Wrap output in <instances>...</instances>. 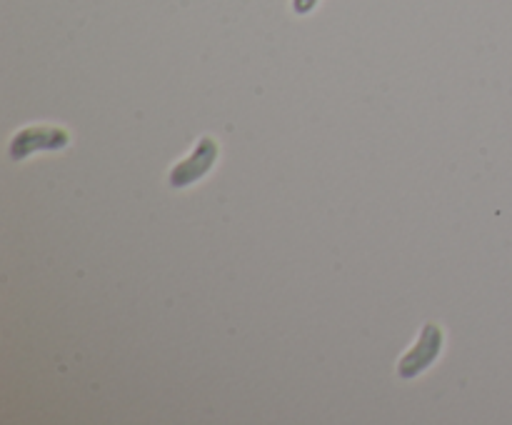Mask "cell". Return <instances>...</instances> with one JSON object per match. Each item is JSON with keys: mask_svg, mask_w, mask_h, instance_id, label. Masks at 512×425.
I'll return each instance as SVG.
<instances>
[{"mask_svg": "<svg viewBox=\"0 0 512 425\" xmlns=\"http://www.w3.org/2000/svg\"><path fill=\"white\" fill-rule=\"evenodd\" d=\"M440 348H443V330L433 323L425 325L418 345H415V348L405 355L403 363L398 365V373L403 375V378H413V375H418L420 370H425L433 363L435 355L440 353Z\"/></svg>", "mask_w": 512, "mask_h": 425, "instance_id": "6da1fadb", "label": "cell"}]
</instances>
